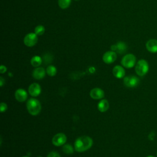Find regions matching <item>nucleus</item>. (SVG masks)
Listing matches in <instances>:
<instances>
[{
    "label": "nucleus",
    "instance_id": "1",
    "mask_svg": "<svg viewBox=\"0 0 157 157\" xmlns=\"http://www.w3.org/2000/svg\"><path fill=\"white\" fill-rule=\"evenodd\" d=\"M93 139L88 136L78 137L74 142V149L78 152H83L90 149L93 145Z\"/></svg>",
    "mask_w": 157,
    "mask_h": 157
},
{
    "label": "nucleus",
    "instance_id": "2",
    "mask_svg": "<svg viewBox=\"0 0 157 157\" xmlns=\"http://www.w3.org/2000/svg\"><path fill=\"white\" fill-rule=\"evenodd\" d=\"M26 108L29 114L36 116L38 115L41 110V104L37 99L31 98L28 99L26 102Z\"/></svg>",
    "mask_w": 157,
    "mask_h": 157
},
{
    "label": "nucleus",
    "instance_id": "3",
    "mask_svg": "<svg viewBox=\"0 0 157 157\" xmlns=\"http://www.w3.org/2000/svg\"><path fill=\"white\" fill-rule=\"evenodd\" d=\"M149 70V65L148 62L144 59L139 60L135 66V71L137 75L140 77L146 75Z\"/></svg>",
    "mask_w": 157,
    "mask_h": 157
},
{
    "label": "nucleus",
    "instance_id": "4",
    "mask_svg": "<svg viewBox=\"0 0 157 157\" xmlns=\"http://www.w3.org/2000/svg\"><path fill=\"white\" fill-rule=\"evenodd\" d=\"M121 64L126 68H132L136 64V58L135 55L132 53L126 54L122 58Z\"/></svg>",
    "mask_w": 157,
    "mask_h": 157
},
{
    "label": "nucleus",
    "instance_id": "5",
    "mask_svg": "<svg viewBox=\"0 0 157 157\" xmlns=\"http://www.w3.org/2000/svg\"><path fill=\"white\" fill-rule=\"evenodd\" d=\"M38 36L34 33H28L23 39L24 44L29 47L34 46L38 41Z\"/></svg>",
    "mask_w": 157,
    "mask_h": 157
},
{
    "label": "nucleus",
    "instance_id": "6",
    "mask_svg": "<svg viewBox=\"0 0 157 157\" xmlns=\"http://www.w3.org/2000/svg\"><path fill=\"white\" fill-rule=\"evenodd\" d=\"M140 80L138 77L135 75H128L123 78L124 85L128 88L136 87L139 84Z\"/></svg>",
    "mask_w": 157,
    "mask_h": 157
},
{
    "label": "nucleus",
    "instance_id": "7",
    "mask_svg": "<svg viewBox=\"0 0 157 157\" xmlns=\"http://www.w3.org/2000/svg\"><path fill=\"white\" fill-rule=\"evenodd\" d=\"M66 140H67L66 136L64 133L59 132V133L56 134L53 137L52 142L53 145L56 147H59V146L64 145Z\"/></svg>",
    "mask_w": 157,
    "mask_h": 157
},
{
    "label": "nucleus",
    "instance_id": "8",
    "mask_svg": "<svg viewBox=\"0 0 157 157\" xmlns=\"http://www.w3.org/2000/svg\"><path fill=\"white\" fill-rule=\"evenodd\" d=\"M117 58V54L115 52L112 50L107 51L102 56V60L106 64H111L113 63Z\"/></svg>",
    "mask_w": 157,
    "mask_h": 157
},
{
    "label": "nucleus",
    "instance_id": "9",
    "mask_svg": "<svg viewBox=\"0 0 157 157\" xmlns=\"http://www.w3.org/2000/svg\"><path fill=\"white\" fill-rule=\"evenodd\" d=\"M127 45L124 42H118L115 45H111V50L119 54L124 53L127 50Z\"/></svg>",
    "mask_w": 157,
    "mask_h": 157
},
{
    "label": "nucleus",
    "instance_id": "10",
    "mask_svg": "<svg viewBox=\"0 0 157 157\" xmlns=\"http://www.w3.org/2000/svg\"><path fill=\"white\" fill-rule=\"evenodd\" d=\"M28 93L31 96L37 97L41 93V88L39 83H33L28 87Z\"/></svg>",
    "mask_w": 157,
    "mask_h": 157
},
{
    "label": "nucleus",
    "instance_id": "11",
    "mask_svg": "<svg viewBox=\"0 0 157 157\" xmlns=\"http://www.w3.org/2000/svg\"><path fill=\"white\" fill-rule=\"evenodd\" d=\"M90 95L93 99H102L104 96V92L99 88H94L91 90Z\"/></svg>",
    "mask_w": 157,
    "mask_h": 157
},
{
    "label": "nucleus",
    "instance_id": "12",
    "mask_svg": "<svg viewBox=\"0 0 157 157\" xmlns=\"http://www.w3.org/2000/svg\"><path fill=\"white\" fill-rule=\"evenodd\" d=\"M15 98L18 102H23L26 100L28 98V93L25 90L18 88L15 92Z\"/></svg>",
    "mask_w": 157,
    "mask_h": 157
},
{
    "label": "nucleus",
    "instance_id": "13",
    "mask_svg": "<svg viewBox=\"0 0 157 157\" xmlns=\"http://www.w3.org/2000/svg\"><path fill=\"white\" fill-rule=\"evenodd\" d=\"M46 71L42 67H36L33 71V77L36 80L42 79L45 75Z\"/></svg>",
    "mask_w": 157,
    "mask_h": 157
},
{
    "label": "nucleus",
    "instance_id": "14",
    "mask_svg": "<svg viewBox=\"0 0 157 157\" xmlns=\"http://www.w3.org/2000/svg\"><path fill=\"white\" fill-rule=\"evenodd\" d=\"M113 75L117 78H122L124 77L125 70L123 66L120 65H117L114 66L112 69Z\"/></svg>",
    "mask_w": 157,
    "mask_h": 157
},
{
    "label": "nucleus",
    "instance_id": "15",
    "mask_svg": "<svg viewBox=\"0 0 157 157\" xmlns=\"http://www.w3.org/2000/svg\"><path fill=\"white\" fill-rule=\"evenodd\" d=\"M145 47L149 52L157 53V40L155 39L148 40L145 44Z\"/></svg>",
    "mask_w": 157,
    "mask_h": 157
},
{
    "label": "nucleus",
    "instance_id": "16",
    "mask_svg": "<svg viewBox=\"0 0 157 157\" xmlns=\"http://www.w3.org/2000/svg\"><path fill=\"white\" fill-rule=\"evenodd\" d=\"M109 107V103L107 99H101L98 104V109L101 112H106Z\"/></svg>",
    "mask_w": 157,
    "mask_h": 157
},
{
    "label": "nucleus",
    "instance_id": "17",
    "mask_svg": "<svg viewBox=\"0 0 157 157\" xmlns=\"http://www.w3.org/2000/svg\"><path fill=\"white\" fill-rule=\"evenodd\" d=\"M42 63V58L38 55H35L33 56L32 58L31 59V64L34 67H39V66H40Z\"/></svg>",
    "mask_w": 157,
    "mask_h": 157
},
{
    "label": "nucleus",
    "instance_id": "18",
    "mask_svg": "<svg viewBox=\"0 0 157 157\" xmlns=\"http://www.w3.org/2000/svg\"><path fill=\"white\" fill-rule=\"evenodd\" d=\"M71 3V0H58V4L59 7L62 9L68 8Z\"/></svg>",
    "mask_w": 157,
    "mask_h": 157
},
{
    "label": "nucleus",
    "instance_id": "19",
    "mask_svg": "<svg viewBox=\"0 0 157 157\" xmlns=\"http://www.w3.org/2000/svg\"><path fill=\"white\" fill-rule=\"evenodd\" d=\"M46 72L47 74L50 76V77H53L56 75L57 72V69L55 66L53 65H49L47 66L46 69Z\"/></svg>",
    "mask_w": 157,
    "mask_h": 157
},
{
    "label": "nucleus",
    "instance_id": "20",
    "mask_svg": "<svg viewBox=\"0 0 157 157\" xmlns=\"http://www.w3.org/2000/svg\"><path fill=\"white\" fill-rule=\"evenodd\" d=\"M63 151L66 154H72L74 152V148L71 144H64L63 146Z\"/></svg>",
    "mask_w": 157,
    "mask_h": 157
},
{
    "label": "nucleus",
    "instance_id": "21",
    "mask_svg": "<svg viewBox=\"0 0 157 157\" xmlns=\"http://www.w3.org/2000/svg\"><path fill=\"white\" fill-rule=\"evenodd\" d=\"M45 27L41 25H37L34 28V33L37 36H42L45 33Z\"/></svg>",
    "mask_w": 157,
    "mask_h": 157
},
{
    "label": "nucleus",
    "instance_id": "22",
    "mask_svg": "<svg viewBox=\"0 0 157 157\" xmlns=\"http://www.w3.org/2000/svg\"><path fill=\"white\" fill-rule=\"evenodd\" d=\"M42 58V63H44L45 64H48L49 63H51L53 60L52 56L49 53L45 54Z\"/></svg>",
    "mask_w": 157,
    "mask_h": 157
},
{
    "label": "nucleus",
    "instance_id": "23",
    "mask_svg": "<svg viewBox=\"0 0 157 157\" xmlns=\"http://www.w3.org/2000/svg\"><path fill=\"white\" fill-rule=\"evenodd\" d=\"M7 109V105L5 102H1L0 104V111L1 112L3 113L6 112Z\"/></svg>",
    "mask_w": 157,
    "mask_h": 157
},
{
    "label": "nucleus",
    "instance_id": "24",
    "mask_svg": "<svg viewBox=\"0 0 157 157\" xmlns=\"http://www.w3.org/2000/svg\"><path fill=\"white\" fill-rule=\"evenodd\" d=\"M47 157H61L60 155H59L58 153H57L56 151H51L50 152L48 155H47Z\"/></svg>",
    "mask_w": 157,
    "mask_h": 157
},
{
    "label": "nucleus",
    "instance_id": "25",
    "mask_svg": "<svg viewBox=\"0 0 157 157\" xmlns=\"http://www.w3.org/2000/svg\"><path fill=\"white\" fill-rule=\"evenodd\" d=\"M6 71H7V67H6L5 66L1 65V66H0V73H1V74H4V73H5V72H6Z\"/></svg>",
    "mask_w": 157,
    "mask_h": 157
},
{
    "label": "nucleus",
    "instance_id": "26",
    "mask_svg": "<svg viewBox=\"0 0 157 157\" xmlns=\"http://www.w3.org/2000/svg\"><path fill=\"white\" fill-rule=\"evenodd\" d=\"M4 82H4V79L2 77H0V85H1V86H3Z\"/></svg>",
    "mask_w": 157,
    "mask_h": 157
},
{
    "label": "nucleus",
    "instance_id": "27",
    "mask_svg": "<svg viewBox=\"0 0 157 157\" xmlns=\"http://www.w3.org/2000/svg\"><path fill=\"white\" fill-rule=\"evenodd\" d=\"M147 157H155V156H151V155H150V156H147Z\"/></svg>",
    "mask_w": 157,
    "mask_h": 157
},
{
    "label": "nucleus",
    "instance_id": "28",
    "mask_svg": "<svg viewBox=\"0 0 157 157\" xmlns=\"http://www.w3.org/2000/svg\"><path fill=\"white\" fill-rule=\"evenodd\" d=\"M22 157H29V156H22Z\"/></svg>",
    "mask_w": 157,
    "mask_h": 157
},
{
    "label": "nucleus",
    "instance_id": "29",
    "mask_svg": "<svg viewBox=\"0 0 157 157\" xmlns=\"http://www.w3.org/2000/svg\"><path fill=\"white\" fill-rule=\"evenodd\" d=\"M38 157H42V156H38Z\"/></svg>",
    "mask_w": 157,
    "mask_h": 157
},
{
    "label": "nucleus",
    "instance_id": "30",
    "mask_svg": "<svg viewBox=\"0 0 157 157\" xmlns=\"http://www.w3.org/2000/svg\"><path fill=\"white\" fill-rule=\"evenodd\" d=\"M75 1H78V0H75Z\"/></svg>",
    "mask_w": 157,
    "mask_h": 157
},
{
    "label": "nucleus",
    "instance_id": "31",
    "mask_svg": "<svg viewBox=\"0 0 157 157\" xmlns=\"http://www.w3.org/2000/svg\"><path fill=\"white\" fill-rule=\"evenodd\" d=\"M156 155H157V152H156Z\"/></svg>",
    "mask_w": 157,
    "mask_h": 157
}]
</instances>
